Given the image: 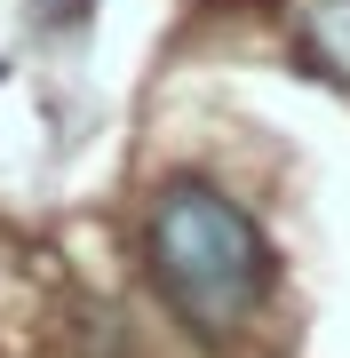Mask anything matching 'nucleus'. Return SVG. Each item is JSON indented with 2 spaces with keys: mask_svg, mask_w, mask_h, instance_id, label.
I'll use <instances>...</instances> for the list:
<instances>
[{
  "mask_svg": "<svg viewBox=\"0 0 350 358\" xmlns=\"http://www.w3.org/2000/svg\"><path fill=\"white\" fill-rule=\"evenodd\" d=\"M143 263H152L159 303L175 310L199 343H231L271 294V239L223 183L175 176L152 192L143 215Z\"/></svg>",
  "mask_w": 350,
  "mask_h": 358,
  "instance_id": "nucleus-1",
  "label": "nucleus"
},
{
  "mask_svg": "<svg viewBox=\"0 0 350 358\" xmlns=\"http://www.w3.org/2000/svg\"><path fill=\"white\" fill-rule=\"evenodd\" d=\"M295 48L311 72L350 88V0H295Z\"/></svg>",
  "mask_w": 350,
  "mask_h": 358,
  "instance_id": "nucleus-2",
  "label": "nucleus"
}]
</instances>
